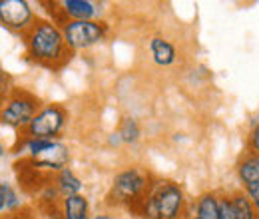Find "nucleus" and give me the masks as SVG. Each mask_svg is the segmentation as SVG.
<instances>
[{
	"instance_id": "17",
	"label": "nucleus",
	"mask_w": 259,
	"mask_h": 219,
	"mask_svg": "<svg viewBox=\"0 0 259 219\" xmlns=\"http://www.w3.org/2000/svg\"><path fill=\"white\" fill-rule=\"evenodd\" d=\"M12 76L4 68H0V104L12 94Z\"/></svg>"
},
{
	"instance_id": "18",
	"label": "nucleus",
	"mask_w": 259,
	"mask_h": 219,
	"mask_svg": "<svg viewBox=\"0 0 259 219\" xmlns=\"http://www.w3.org/2000/svg\"><path fill=\"white\" fill-rule=\"evenodd\" d=\"M220 219H235L229 193H220Z\"/></svg>"
},
{
	"instance_id": "22",
	"label": "nucleus",
	"mask_w": 259,
	"mask_h": 219,
	"mask_svg": "<svg viewBox=\"0 0 259 219\" xmlns=\"http://www.w3.org/2000/svg\"><path fill=\"white\" fill-rule=\"evenodd\" d=\"M92 219H120L116 213H110V211H102V213H98V215H94Z\"/></svg>"
},
{
	"instance_id": "7",
	"label": "nucleus",
	"mask_w": 259,
	"mask_h": 219,
	"mask_svg": "<svg viewBox=\"0 0 259 219\" xmlns=\"http://www.w3.org/2000/svg\"><path fill=\"white\" fill-rule=\"evenodd\" d=\"M36 18L38 16L26 0H0V24L4 28L24 34Z\"/></svg>"
},
{
	"instance_id": "15",
	"label": "nucleus",
	"mask_w": 259,
	"mask_h": 219,
	"mask_svg": "<svg viewBox=\"0 0 259 219\" xmlns=\"http://www.w3.org/2000/svg\"><path fill=\"white\" fill-rule=\"evenodd\" d=\"M18 209H22V201H20L16 189L10 184L0 182V211L12 213V211H18Z\"/></svg>"
},
{
	"instance_id": "23",
	"label": "nucleus",
	"mask_w": 259,
	"mask_h": 219,
	"mask_svg": "<svg viewBox=\"0 0 259 219\" xmlns=\"http://www.w3.org/2000/svg\"><path fill=\"white\" fill-rule=\"evenodd\" d=\"M4 154H6V150H4V146H2V142H0V159L4 157Z\"/></svg>"
},
{
	"instance_id": "8",
	"label": "nucleus",
	"mask_w": 259,
	"mask_h": 219,
	"mask_svg": "<svg viewBox=\"0 0 259 219\" xmlns=\"http://www.w3.org/2000/svg\"><path fill=\"white\" fill-rule=\"evenodd\" d=\"M58 10L62 12L60 26L68 20H98L102 14V4L90 0H62L58 2Z\"/></svg>"
},
{
	"instance_id": "4",
	"label": "nucleus",
	"mask_w": 259,
	"mask_h": 219,
	"mask_svg": "<svg viewBox=\"0 0 259 219\" xmlns=\"http://www.w3.org/2000/svg\"><path fill=\"white\" fill-rule=\"evenodd\" d=\"M158 219H188V199L180 184L176 182H154L150 189Z\"/></svg>"
},
{
	"instance_id": "12",
	"label": "nucleus",
	"mask_w": 259,
	"mask_h": 219,
	"mask_svg": "<svg viewBox=\"0 0 259 219\" xmlns=\"http://www.w3.org/2000/svg\"><path fill=\"white\" fill-rule=\"evenodd\" d=\"M56 191L60 193V197H70V195H78L82 191V180L70 169V167H64L62 171L54 173V180H52Z\"/></svg>"
},
{
	"instance_id": "6",
	"label": "nucleus",
	"mask_w": 259,
	"mask_h": 219,
	"mask_svg": "<svg viewBox=\"0 0 259 219\" xmlns=\"http://www.w3.org/2000/svg\"><path fill=\"white\" fill-rule=\"evenodd\" d=\"M68 48L72 52L92 48L108 36V24L104 20H68L60 26Z\"/></svg>"
},
{
	"instance_id": "9",
	"label": "nucleus",
	"mask_w": 259,
	"mask_h": 219,
	"mask_svg": "<svg viewBox=\"0 0 259 219\" xmlns=\"http://www.w3.org/2000/svg\"><path fill=\"white\" fill-rule=\"evenodd\" d=\"M235 171H237V180L241 182L243 188L259 184V156L245 150L243 156L235 163Z\"/></svg>"
},
{
	"instance_id": "5",
	"label": "nucleus",
	"mask_w": 259,
	"mask_h": 219,
	"mask_svg": "<svg viewBox=\"0 0 259 219\" xmlns=\"http://www.w3.org/2000/svg\"><path fill=\"white\" fill-rule=\"evenodd\" d=\"M68 122V112L60 104H50L40 108L32 122L20 132V140H56Z\"/></svg>"
},
{
	"instance_id": "20",
	"label": "nucleus",
	"mask_w": 259,
	"mask_h": 219,
	"mask_svg": "<svg viewBox=\"0 0 259 219\" xmlns=\"http://www.w3.org/2000/svg\"><path fill=\"white\" fill-rule=\"evenodd\" d=\"M0 219H34V215L30 213V209L22 207V209H18V211H12V213H6V215H2Z\"/></svg>"
},
{
	"instance_id": "3",
	"label": "nucleus",
	"mask_w": 259,
	"mask_h": 219,
	"mask_svg": "<svg viewBox=\"0 0 259 219\" xmlns=\"http://www.w3.org/2000/svg\"><path fill=\"white\" fill-rule=\"evenodd\" d=\"M38 112H40V100L26 90L14 88L12 94L0 104V124L22 132Z\"/></svg>"
},
{
	"instance_id": "2",
	"label": "nucleus",
	"mask_w": 259,
	"mask_h": 219,
	"mask_svg": "<svg viewBox=\"0 0 259 219\" xmlns=\"http://www.w3.org/2000/svg\"><path fill=\"white\" fill-rule=\"evenodd\" d=\"M154 186V180L150 176V171L134 165L124 171H120L114 178V184L110 188L108 199H112V205H120V207H128L134 209L136 213H140L150 189Z\"/></svg>"
},
{
	"instance_id": "1",
	"label": "nucleus",
	"mask_w": 259,
	"mask_h": 219,
	"mask_svg": "<svg viewBox=\"0 0 259 219\" xmlns=\"http://www.w3.org/2000/svg\"><path fill=\"white\" fill-rule=\"evenodd\" d=\"M22 38L28 60L48 70H60L74 54L66 44L62 28L54 24V20L36 18L32 26L22 34Z\"/></svg>"
},
{
	"instance_id": "11",
	"label": "nucleus",
	"mask_w": 259,
	"mask_h": 219,
	"mask_svg": "<svg viewBox=\"0 0 259 219\" xmlns=\"http://www.w3.org/2000/svg\"><path fill=\"white\" fill-rule=\"evenodd\" d=\"M150 54H152V60L158 66H171L178 58L176 46L162 36H154L150 40Z\"/></svg>"
},
{
	"instance_id": "14",
	"label": "nucleus",
	"mask_w": 259,
	"mask_h": 219,
	"mask_svg": "<svg viewBox=\"0 0 259 219\" xmlns=\"http://www.w3.org/2000/svg\"><path fill=\"white\" fill-rule=\"evenodd\" d=\"M229 197H231V205H233L235 219H259L253 201L247 197V193L243 189L229 193Z\"/></svg>"
},
{
	"instance_id": "10",
	"label": "nucleus",
	"mask_w": 259,
	"mask_h": 219,
	"mask_svg": "<svg viewBox=\"0 0 259 219\" xmlns=\"http://www.w3.org/2000/svg\"><path fill=\"white\" fill-rule=\"evenodd\" d=\"M60 217L62 219H90V203L88 197L78 193L64 197L60 203Z\"/></svg>"
},
{
	"instance_id": "21",
	"label": "nucleus",
	"mask_w": 259,
	"mask_h": 219,
	"mask_svg": "<svg viewBox=\"0 0 259 219\" xmlns=\"http://www.w3.org/2000/svg\"><path fill=\"white\" fill-rule=\"evenodd\" d=\"M243 191L247 193V197L253 201V203H257L259 201V184H253V186H247V188H243Z\"/></svg>"
},
{
	"instance_id": "19",
	"label": "nucleus",
	"mask_w": 259,
	"mask_h": 219,
	"mask_svg": "<svg viewBox=\"0 0 259 219\" xmlns=\"http://www.w3.org/2000/svg\"><path fill=\"white\" fill-rule=\"evenodd\" d=\"M247 152L259 156V122L251 127V132L247 136Z\"/></svg>"
},
{
	"instance_id": "25",
	"label": "nucleus",
	"mask_w": 259,
	"mask_h": 219,
	"mask_svg": "<svg viewBox=\"0 0 259 219\" xmlns=\"http://www.w3.org/2000/svg\"><path fill=\"white\" fill-rule=\"evenodd\" d=\"M188 219H197V217H195V215H190V217H188Z\"/></svg>"
},
{
	"instance_id": "24",
	"label": "nucleus",
	"mask_w": 259,
	"mask_h": 219,
	"mask_svg": "<svg viewBox=\"0 0 259 219\" xmlns=\"http://www.w3.org/2000/svg\"><path fill=\"white\" fill-rule=\"evenodd\" d=\"M253 205H255V211H257V215H259V201L257 203H253Z\"/></svg>"
},
{
	"instance_id": "16",
	"label": "nucleus",
	"mask_w": 259,
	"mask_h": 219,
	"mask_svg": "<svg viewBox=\"0 0 259 219\" xmlns=\"http://www.w3.org/2000/svg\"><path fill=\"white\" fill-rule=\"evenodd\" d=\"M118 134H120L124 144H136L140 140V124L134 118H124L122 124H120Z\"/></svg>"
},
{
	"instance_id": "13",
	"label": "nucleus",
	"mask_w": 259,
	"mask_h": 219,
	"mask_svg": "<svg viewBox=\"0 0 259 219\" xmlns=\"http://www.w3.org/2000/svg\"><path fill=\"white\" fill-rule=\"evenodd\" d=\"M197 219H220V193L205 191L195 199V213Z\"/></svg>"
}]
</instances>
